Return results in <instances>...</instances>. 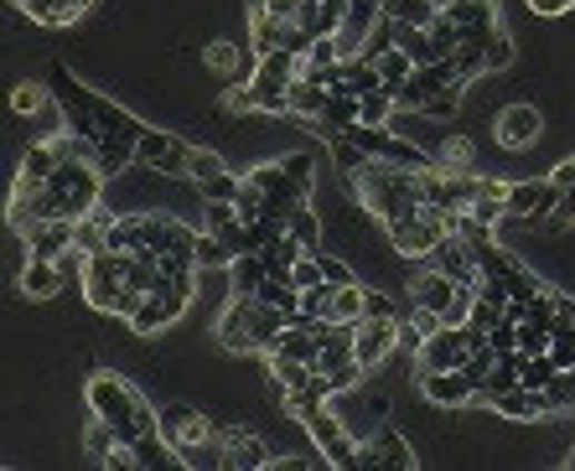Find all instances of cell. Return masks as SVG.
Here are the masks:
<instances>
[{"label": "cell", "mask_w": 575, "mask_h": 471, "mask_svg": "<svg viewBox=\"0 0 575 471\" xmlns=\"http://www.w3.org/2000/svg\"><path fill=\"white\" fill-rule=\"evenodd\" d=\"M405 342V321L399 317H364L358 332H353V348H358V363L374 373L384 368V358H394V348Z\"/></svg>", "instance_id": "cell-6"}, {"label": "cell", "mask_w": 575, "mask_h": 471, "mask_svg": "<svg viewBox=\"0 0 575 471\" xmlns=\"http://www.w3.org/2000/svg\"><path fill=\"white\" fill-rule=\"evenodd\" d=\"M555 223H561V229H565V223H575V187L565 192V202H561V213H555Z\"/></svg>", "instance_id": "cell-45"}, {"label": "cell", "mask_w": 575, "mask_h": 471, "mask_svg": "<svg viewBox=\"0 0 575 471\" xmlns=\"http://www.w3.org/2000/svg\"><path fill=\"white\" fill-rule=\"evenodd\" d=\"M446 16L462 27V42H493V31H503L498 27V0H456Z\"/></svg>", "instance_id": "cell-14"}, {"label": "cell", "mask_w": 575, "mask_h": 471, "mask_svg": "<svg viewBox=\"0 0 575 471\" xmlns=\"http://www.w3.org/2000/svg\"><path fill=\"white\" fill-rule=\"evenodd\" d=\"M394 109H399V99H394L389 83L374 89V93H364V124H394Z\"/></svg>", "instance_id": "cell-30"}, {"label": "cell", "mask_w": 575, "mask_h": 471, "mask_svg": "<svg viewBox=\"0 0 575 471\" xmlns=\"http://www.w3.org/2000/svg\"><path fill=\"white\" fill-rule=\"evenodd\" d=\"M524 6H529L539 21H561L565 11H575V0H524Z\"/></svg>", "instance_id": "cell-40"}, {"label": "cell", "mask_w": 575, "mask_h": 471, "mask_svg": "<svg viewBox=\"0 0 575 471\" xmlns=\"http://www.w3.org/2000/svg\"><path fill=\"white\" fill-rule=\"evenodd\" d=\"M420 399L436 404V410H462V404L477 399V389L462 368H446V373H420Z\"/></svg>", "instance_id": "cell-11"}, {"label": "cell", "mask_w": 575, "mask_h": 471, "mask_svg": "<svg viewBox=\"0 0 575 471\" xmlns=\"http://www.w3.org/2000/svg\"><path fill=\"white\" fill-rule=\"evenodd\" d=\"M374 62H379V73H384V83H389V89H394V93L405 89V83H409V73H415V58H409L405 47H389V52H379V58H374Z\"/></svg>", "instance_id": "cell-28"}, {"label": "cell", "mask_w": 575, "mask_h": 471, "mask_svg": "<svg viewBox=\"0 0 575 471\" xmlns=\"http://www.w3.org/2000/svg\"><path fill=\"white\" fill-rule=\"evenodd\" d=\"M16 6H21V11H27V21L31 27H73L78 16L68 11V0H16Z\"/></svg>", "instance_id": "cell-24"}, {"label": "cell", "mask_w": 575, "mask_h": 471, "mask_svg": "<svg viewBox=\"0 0 575 471\" xmlns=\"http://www.w3.org/2000/svg\"><path fill=\"white\" fill-rule=\"evenodd\" d=\"M518 47L508 31H493V42H487V73H503V68H514Z\"/></svg>", "instance_id": "cell-37"}, {"label": "cell", "mask_w": 575, "mask_h": 471, "mask_svg": "<svg viewBox=\"0 0 575 471\" xmlns=\"http://www.w3.org/2000/svg\"><path fill=\"white\" fill-rule=\"evenodd\" d=\"M364 311H368V285H337V295H333V321H364Z\"/></svg>", "instance_id": "cell-27"}, {"label": "cell", "mask_w": 575, "mask_h": 471, "mask_svg": "<svg viewBox=\"0 0 575 471\" xmlns=\"http://www.w3.org/2000/svg\"><path fill=\"white\" fill-rule=\"evenodd\" d=\"M420 373H446V368H462L467 363V352H472V342H467V327H452V321H440L436 332H425L420 337Z\"/></svg>", "instance_id": "cell-8"}, {"label": "cell", "mask_w": 575, "mask_h": 471, "mask_svg": "<svg viewBox=\"0 0 575 471\" xmlns=\"http://www.w3.org/2000/svg\"><path fill=\"white\" fill-rule=\"evenodd\" d=\"M11 109L21 120H42V114H62V99L42 83H21V89H11Z\"/></svg>", "instance_id": "cell-21"}, {"label": "cell", "mask_w": 575, "mask_h": 471, "mask_svg": "<svg viewBox=\"0 0 575 471\" xmlns=\"http://www.w3.org/2000/svg\"><path fill=\"white\" fill-rule=\"evenodd\" d=\"M456 301V280L440 270H420L415 280H409V305H420V311H436V317H446V305Z\"/></svg>", "instance_id": "cell-17"}, {"label": "cell", "mask_w": 575, "mask_h": 471, "mask_svg": "<svg viewBox=\"0 0 575 471\" xmlns=\"http://www.w3.org/2000/svg\"><path fill=\"white\" fill-rule=\"evenodd\" d=\"M202 192V202H234L244 192V177H234V171H224V177H212V182L197 187Z\"/></svg>", "instance_id": "cell-38"}, {"label": "cell", "mask_w": 575, "mask_h": 471, "mask_svg": "<svg viewBox=\"0 0 575 471\" xmlns=\"http://www.w3.org/2000/svg\"><path fill=\"white\" fill-rule=\"evenodd\" d=\"M549 358H555L561 368H575V321H571V317L555 321V342H549Z\"/></svg>", "instance_id": "cell-33"}, {"label": "cell", "mask_w": 575, "mask_h": 471, "mask_svg": "<svg viewBox=\"0 0 575 471\" xmlns=\"http://www.w3.org/2000/svg\"><path fill=\"white\" fill-rule=\"evenodd\" d=\"M270 280V264H265V254L259 249H249V254H234V264H228V290L234 295H259V285Z\"/></svg>", "instance_id": "cell-19"}, {"label": "cell", "mask_w": 575, "mask_h": 471, "mask_svg": "<svg viewBox=\"0 0 575 471\" xmlns=\"http://www.w3.org/2000/svg\"><path fill=\"white\" fill-rule=\"evenodd\" d=\"M259 254H265V264H270V274H290V270H296V259H301L306 249H301V243H296V239H290V233H275V239L265 243Z\"/></svg>", "instance_id": "cell-26"}, {"label": "cell", "mask_w": 575, "mask_h": 471, "mask_svg": "<svg viewBox=\"0 0 575 471\" xmlns=\"http://www.w3.org/2000/svg\"><path fill=\"white\" fill-rule=\"evenodd\" d=\"M21 239H27V254L31 259H62L78 243V223H68V218H47V223L27 229Z\"/></svg>", "instance_id": "cell-15"}, {"label": "cell", "mask_w": 575, "mask_h": 471, "mask_svg": "<svg viewBox=\"0 0 575 471\" xmlns=\"http://www.w3.org/2000/svg\"><path fill=\"white\" fill-rule=\"evenodd\" d=\"M202 62H208L212 73L234 78V83H249V78H255V62L244 58V52H239V47H234V42H212L208 52H202Z\"/></svg>", "instance_id": "cell-22"}, {"label": "cell", "mask_w": 575, "mask_h": 471, "mask_svg": "<svg viewBox=\"0 0 575 471\" xmlns=\"http://www.w3.org/2000/svg\"><path fill=\"white\" fill-rule=\"evenodd\" d=\"M286 233H290L296 243H301L306 254H317V249H321V218H317V202H311V198L296 202V213H290Z\"/></svg>", "instance_id": "cell-23"}, {"label": "cell", "mask_w": 575, "mask_h": 471, "mask_svg": "<svg viewBox=\"0 0 575 471\" xmlns=\"http://www.w3.org/2000/svg\"><path fill=\"white\" fill-rule=\"evenodd\" d=\"M430 6H436V11H452V6H456V0H430Z\"/></svg>", "instance_id": "cell-46"}, {"label": "cell", "mask_w": 575, "mask_h": 471, "mask_svg": "<svg viewBox=\"0 0 575 471\" xmlns=\"http://www.w3.org/2000/svg\"><path fill=\"white\" fill-rule=\"evenodd\" d=\"M545 399H549V414H575V368H561L555 379L545 383Z\"/></svg>", "instance_id": "cell-29"}, {"label": "cell", "mask_w": 575, "mask_h": 471, "mask_svg": "<svg viewBox=\"0 0 575 471\" xmlns=\"http://www.w3.org/2000/svg\"><path fill=\"white\" fill-rule=\"evenodd\" d=\"M384 233H389V243L399 249V254H409V259H430V254L440 249V239H446V233L430 229V223H425L420 213L405 218V223H389Z\"/></svg>", "instance_id": "cell-16"}, {"label": "cell", "mask_w": 575, "mask_h": 471, "mask_svg": "<svg viewBox=\"0 0 575 471\" xmlns=\"http://www.w3.org/2000/svg\"><path fill=\"white\" fill-rule=\"evenodd\" d=\"M218 435H224V471H270V451H265L255 430L218 425Z\"/></svg>", "instance_id": "cell-12"}, {"label": "cell", "mask_w": 575, "mask_h": 471, "mask_svg": "<svg viewBox=\"0 0 575 471\" xmlns=\"http://www.w3.org/2000/svg\"><path fill=\"white\" fill-rule=\"evenodd\" d=\"M83 394H89V414L109 420L115 435H120V445H136L140 441V399H146L140 389H130L120 373H93Z\"/></svg>", "instance_id": "cell-2"}, {"label": "cell", "mask_w": 575, "mask_h": 471, "mask_svg": "<svg viewBox=\"0 0 575 471\" xmlns=\"http://www.w3.org/2000/svg\"><path fill=\"white\" fill-rule=\"evenodd\" d=\"M212 435H218V425H212L202 410H192V404H167V410H161V441L177 451V461H182L192 445L212 441Z\"/></svg>", "instance_id": "cell-7"}, {"label": "cell", "mask_w": 575, "mask_h": 471, "mask_svg": "<svg viewBox=\"0 0 575 471\" xmlns=\"http://www.w3.org/2000/svg\"><path fill=\"white\" fill-rule=\"evenodd\" d=\"M358 467H389V471H409V467H415V451H409L405 430L379 425V430H374V435H368L364 445H358Z\"/></svg>", "instance_id": "cell-10"}, {"label": "cell", "mask_w": 575, "mask_h": 471, "mask_svg": "<svg viewBox=\"0 0 575 471\" xmlns=\"http://www.w3.org/2000/svg\"><path fill=\"white\" fill-rule=\"evenodd\" d=\"M224 156L218 151H202V146H192V171H187V177H192V187H202V182H212V177H224Z\"/></svg>", "instance_id": "cell-34"}, {"label": "cell", "mask_w": 575, "mask_h": 471, "mask_svg": "<svg viewBox=\"0 0 575 471\" xmlns=\"http://www.w3.org/2000/svg\"><path fill=\"white\" fill-rule=\"evenodd\" d=\"M327 99H333V89H327V83H317V78H296V83H290V114H296V120H306V124L321 120Z\"/></svg>", "instance_id": "cell-20"}, {"label": "cell", "mask_w": 575, "mask_h": 471, "mask_svg": "<svg viewBox=\"0 0 575 471\" xmlns=\"http://www.w3.org/2000/svg\"><path fill=\"white\" fill-rule=\"evenodd\" d=\"M125 290H130V280H125V249H99V254H89L83 301H89L99 317H120Z\"/></svg>", "instance_id": "cell-3"}, {"label": "cell", "mask_w": 575, "mask_h": 471, "mask_svg": "<svg viewBox=\"0 0 575 471\" xmlns=\"http://www.w3.org/2000/svg\"><path fill=\"white\" fill-rule=\"evenodd\" d=\"M539 136H545V114H539L534 104H524V99L503 104L498 120H493V140H498L503 151H529Z\"/></svg>", "instance_id": "cell-9"}, {"label": "cell", "mask_w": 575, "mask_h": 471, "mask_svg": "<svg viewBox=\"0 0 575 471\" xmlns=\"http://www.w3.org/2000/svg\"><path fill=\"white\" fill-rule=\"evenodd\" d=\"M62 285H68V274H62L58 259H31V254H27V270H21V290H27L31 301H52Z\"/></svg>", "instance_id": "cell-18"}, {"label": "cell", "mask_w": 575, "mask_h": 471, "mask_svg": "<svg viewBox=\"0 0 575 471\" xmlns=\"http://www.w3.org/2000/svg\"><path fill=\"white\" fill-rule=\"evenodd\" d=\"M136 161L140 167H156L161 177H187V171H192V146H187L182 136H171V130L146 124L136 140Z\"/></svg>", "instance_id": "cell-5"}, {"label": "cell", "mask_w": 575, "mask_h": 471, "mask_svg": "<svg viewBox=\"0 0 575 471\" xmlns=\"http://www.w3.org/2000/svg\"><path fill=\"white\" fill-rule=\"evenodd\" d=\"M259 11L275 16V21H296V16H301V0H259Z\"/></svg>", "instance_id": "cell-41"}, {"label": "cell", "mask_w": 575, "mask_h": 471, "mask_svg": "<svg viewBox=\"0 0 575 471\" xmlns=\"http://www.w3.org/2000/svg\"><path fill=\"white\" fill-rule=\"evenodd\" d=\"M549 182L561 187V192H571V187H575V156H571V161H561L555 171H549Z\"/></svg>", "instance_id": "cell-44"}, {"label": "cell", "mask_w": 575, "mask_h": 471, "mask_svg": "<svg viewBox=\"0 0 575 471\" xmlns=\"http://www.w3.org/2000/svg\"><path fill=\"white\" fill-rule=\"evenodd\" d=\"M493 410H498L503 420H514V425H534V420H549V399H545V389L514 383V389H503V394L493 399Z\"/></svg>", "instance_id": "cell-13"}, {"label": "cell", "mask_w": 575, "mask_h": 471, "mask_svg": "<svg viewBox=\"0 0 575 471\" xmlns=\"http://www.w3.org/2000/svg\"><path fill=\"white\" fill-rule=\"evenodd\" d=\"M462 89H467V83H456V89H440V93H430V99H425V104L415 109V114H425V120H452V114H456V104H462Z\"/></svg>", "instance_id": "cell-32"}, {"label": "cell", "mask_w": 575, "mask_h": 471, "mask_svg": "<svg viewBox=\"0 0 575 471\" xmlns=\"http://www.w3.org/2000/svg\"><path fill=\"white\" fill-rule=\"evenodd\" d=\"M296 420H301L306 435L317 441V451H321V461H327V467H337V471H353V467H358V445H353V430L333 414V404H311V410H301Z\"/></svg>", "instance_id": "cell-4"}, {"label": "cell", "mask_w": 575, "mask_h": 471, "mask_svg": "<svg viewBox=\"0 0 575 471\" xmlns=\"http://www.w3.org/2000/svg\"><path fill=\"white\" fill-rule=\"evenodd\" d=\"M555 373H561V363H555L549 352H534V358H524V368H518V383H529V389H545Z\"/></svg>", "instance_id": "cell-31"}, {"label": "cell", "mask_w": 575, "mask_h": 471, "mask_svg": "<svg viewBox=\"0 0 575 471\" xmlns=\"http://www.w3.org/2000/svg\"><path fill=\"white\" fill-rule=\"evenodd\" d=\"M321 461V451L317 457H270V471H311Z\"/></svg>", "instance_id": "cell-43"}, {"label": "cell", "mask_w": 575, "mask_h": 471, "mask_svg": "<svg viewBox=\"0 0 575 471\" xmlns=\"http://www.w3.org/2000/svg\"><path fill=\"white\" fill-rule=\"evenodd\" d=\"M348 187H353V198L364 202L384 229L420 213V171H415V167H394V161L368 156L364 171H353V177H348Z\"/></svg>", "instance_id": "cell-1"}, {"label": "cell", "mask_w": 575, "mask_h": 471, "mask_svg": "<svg viewBox=\"0 0 575 471\" xmlns=\"http://www.w3.org/2000/svg\"><path fill=\"white\" fill-rule=\"evenodd\" d=\"M430 42H436V52H440V58H452L456 47H462V27H456V21H452V16H446V11H440L436 21H430Z\"/></svg>", "instance_id": "cell-35"}, {"label": "cell", "mask_w": 575, "mask_h": 471, "mask_svg": "<svg viewBox=\"0 0 575 471\" xmlns=\"http://www.w3.org/2000/svg\"><path fill=\"white\" fill-rule=\"evenodd\" d=\"M549 342H555V332H549V327H539V321H518V352H524V358H534V352H549Z\"/></svg>", "instance_id": "cell-36"}, {"label": "cell", "mask_w": 575, "mask_h": 471, "mask_svg": "<svg viewBox=\"0 0 575 471\" xmlns=\"http://www.w3.org/2000/svg\"><path fill=\"white\" fill-rule=\"evenodd\" d=\"M384 16L399 21V27H430L440 11L430 6V0H384Z\"/></svg>", "instance_id": "cell-25"}, {"label": "cell", "mask_w": 575, "mask_h": 471, "mask_svg": "<svg viewBox=\"0 0 575 471\" xmlns=\"http://www.w3.org/2000/svg\"><path fill=\"white\" fill-rule=\"evenodd\" d=\"M364 317H399V301H389V295H384V290H368V311ZM405 321V317H399Z\"/></svg>", "instance_id": "cell-42"}, {"label": "cell", "mask_w": 575, "mask_h": 471, "mask_svg": "<svg viewBox=\"0 0 575 471\" xmlns=\"http://www.w3.org/2000/svg\"><path fill=\"white\" fill-rule=\"evenodd\" d=\"M321 274H327L333 285H353V280H358L348 259H333V254H321Z\"/></svg>", "instance_id": "cell-39"}, {"label": "cell", "mask_w": 575, "mask_h": 471, "mask_svg": "<svg viewBox=\"0 0 575 471\" xmlns=\"http://www.w3.org/2000/svg\"><path fill=\"white\" fill-rule=\"evenodd\" d=\"M565 467H571V471H575V445H571V451H565Z\"/></svg>", "instance_id": "cell-47"}]
</instances>
